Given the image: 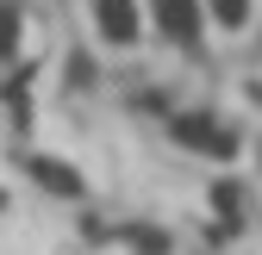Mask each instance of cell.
Here are the masks:
<instances>
[{
  "instance_id": "6da1fadb",
  "label": "cell",
  "mask_w": 262,
  "mask_h": 255,
  "mask_svg": "<svg viewBox=\"0 0 262 255\" xmlns=\"http://www.w3.org/2000/svg\"><path fill=\"white\" fill-rule=\"evenodd\" d=\"M156 25L169 44H200L206 31V0H156Z\"/></svg>"
},
{
  "instance_id": "7a4b0ae2",
  "label": "cell",
  "mask_w": 262,
  "mask_h": 255,
  "mask_svg": "<svg viewBox=\"0 0 262 255\" xmlns=\"http://www.w3.org/2000/svg\"><path fill=\"white\" fill-rule=\"evenodd\" d=\"M94 19H100V38L106 44H138V31H144L138 0H94Z\"/></svg>"
},
{
  "instance_id": "3957f363",
  "label": "cell",
  "mask_w": 262,
  "mask_h": 255,
  "mask_svg": "<svg viewBox=\"0 0 262 255\" xmlns=\"http://www.w3.org/2000/svg\"><path fill=\"white\" fill-rule=\"evenodd\" d=\"M175 137H187V149H200V156H231L237 149V137L219 131L212 118H175Z\"/></svg>"
},
{
  "instance_id": "277c9868",
  "label": "cell",
  "mask_w": 262,
  "mask_h": 255,
  "mask_svg": "<svg viewBox=\"0 0 262 255\" xmlns=\"http://www.w3.org/2000/svg\"><path fill=\"white\" fill-rule=\"evenodd\" d=\"M206 19H219L225 31H244L250 25V0H206Z\"/></svg>"
}]
</instances>
